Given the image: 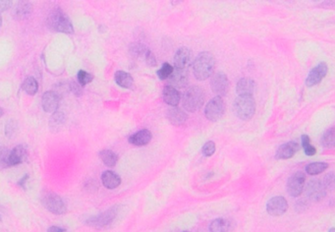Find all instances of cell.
I'll use <instances>...</instances> for the list:
<instances>
[{
	"label": "cell",
	"instance_id": "obj_1",
	"mask_svg": "<svg viewBox=\"0 0 335 232\" xmlns=\"http://www.w3.org/2000/svg\"><path fill=\"white\" fill-rule=\"evenodd\" d=\"M215 69V58L207 51L200 53L193 63V73L199 81H204L212 76Z\"/></svg>",
	"mask_w": 335,
	"mask_h": 232
},
{
	"label": "cell",
	"instance_id": "obj_2",
	"mask_svg": "<svg viewBox=\"0 0 335 232\" xmlns=\"http://www.w3.org/2000/svg\"><path fill=\"white\" fill-rule=\"evenodd\" d=\"M48 26L49 28L57 33H73L74 29L73 25L68 18V16L60 9L53 10L48 17Z\"/></svg>",
	"mask_w": 335,
	"mask_h": 232
},
{
	"label": "cell",
	"instance_id": "obj_3",
	"mask_svg": "<svg viewBox=\"0 0 335 232\" xmlns=\"http://www.w3.org/2000/svg\"><path fill=\"white\" fill-rule=\"evenodd\" d=\"M256 103L253 96H239L234 102V112L238 118L249 120L254 116Z\"/></svg>",
	"mask_w": 335,
	"mask_h": 232
},
{
	"label": "cell",
	"instance_id": "obj_4",
	"mask_svg": "<svg viewBox=\"0 0 335 232\" xmlns=\"http://www.w3.org/2000/svg\"><path fill=\"white\" fill-rule=\"evenodd\" d=\"M204 102L203 90L198 86L189 88L183 98V106L189 112H195L200 109Z\"/></svg>",
	"mask_w": 335,
	"mask_h": 232
},
{
	"label": "cell",
	"instance_id": "obj_5",
	"mask_svg": "<svg viewBox=\"0 0 335 232\" xmlns=\"http://www.w3.org/2000/svg\"><path fill=\"white\" fill-rule=\"evenodd\" d=\"M41 204L54 215H64L67 211V206L63 199L53 192H48L41 198Z\"/></svg>",
	"mask_w": 335,
	"mask_h": 232
},
{
	"label": "cell",
	"instance_id": "obj_6",
	"mask_svg": "<svg viewBox=\"0 0 335 232\" xmlns=\"http://www.w3.org/2000/svg\"><path fill=\"white\" fill-rule=\"evenodd\" d=\"M225 102L221 97H216L209 100L205 106V117L212 122L218 121L224 114Z\"/></svg>",
	"mask_w": 335,
	"mask_h": 232
},
{
	"label": "cell",
	"instance_id": "obj_7",
	"mask_svg": "<svg viewBox=\"0 0 335 232\" xmlns=\"http://www.w3.org/2000/svg\"><path fill=\"white\" fill-rule=\"evenodd\" d=\"M117 213H118V210H117L116 207L110 208V209H108L107 211L103 212L102 214H100L98 216L90 217L89 219H87L86 223L89 226L95 227L97 229L105 228V227H107L108 225H110L114 221V219L117 216Z\"/></svg>",
	"mask_w": 335,
	"mask_h": 232
},
{
	"label": "cell",
	"instance_id": "obj_8",
	"mask_svg": "<svg viewBox=\"0 0 335 232\" xmlns=\"http://www.w3.org/2000/svg\"><path fill=\"white\" fill-rule=\"evenodd\" d=\"M306 182V175L302 171H297L292 174L287 181L288 194L292 197H299L304 190Z\"/></svg>",
	"mask_w": 335,
	"mask_h": 232
},
{
	"label": "cell",
	"instance_id": "obj_9",
	"mask_svg": "<svg viewBox=\"0 0 335 232\" xmlns=\"http://www.w3.org/2000/svg\"><path fill=\"white\" fill-rule=\"evenodd\" d=\"M326 194L327 189L325 188L323 182H321L318 179L310 180L306 186V195L312 201H321L325 198Z\"/></svg>",
	"mask_w": 335,
	"mask_h": 232
},
{
	"label": "cell",
	"instance_id": "obj_10",
	"mask_svg": "<svg viewBox=\"0 0 335 232\" xmlns=\"http://www.w3.org/2000/svg\"><path fill=\"white\" fill-rule=\"evenodd\" d=\"M327 72H328L327 64L324 62L318 63L309 73L307 79H306V86L307 87H314V86L319 84L324 79V77L326 76Z\"/></svg>",
	"mask_w": 335,
	"mask_h": 232
},
{
	"label": "cell",
	"instance_id": "obj_11",
	"mask_svg": "<svg viewBox=\"0 0 335 232\" xmlns=\"http://www.w3.org/2000/svg\"><path fill=\"white\" fill-rule=\"evenodd\" d=\"M211 87L215 94L218 95V97H222L227 94L229 82L227 76L222 72H218L213 75L211 80Z\"/></svg>",
	"mask_w": 335,
	"mask_h": 232
},
{
	"label": "cell",
	"instance_id": "obj_12",
	"mask_svg": "<svg viewBox=\"0 0 335 232\" xmlns=\"http://www.w3.org/2000/svg\"><path fill=\"white\" fill-rule=\"evenodd\" d=\"M288 210V203L282 196H276L268 200L267 204V212L272 216H280Z\"/></svg>",
	"mask_w": 335,
	"mask_h": 232
},
{
	"label": "cell",
	"instance_id": "obj_13",
	"mask_svg": "<svg viewBox=\"0 0 335 232\" xmlns=\"http://www.w3.org/2000/svg\"><path fill=\"white\" fill-rule=\"evenodd\" d=\"M191 64H192V53L190 50L187 48L179 49L174 55L175 69L188 72Z\"/></svg>",
	"mask_w": 335,
	"mask_h": 232
},
{
	"label": "cell",
	"instance_id": "obj_14",
	"mask_svg": "<svg viewBox=\"0 0 335 232\" xmlns=\"http://www.w3.org/2000/svg\"><path fill=\"white\" fill-rule=\"evenodd\" d=\"M60 98L55 92H47L41 98V106L48 113H55L59 107Z\"/></svg>",
	"mask_w": 335,
	"mask_h": 232
},
{
	"label": "cell",
	"instance_id": "obj_15",
	"mask_svg": "<svg viewBox=\"0 0 335 232\" xmlns=\"http://www.w3.org/2000/svg\"><path fill=\"white\" fill-rule=\"evenodd\" d=\"M299 150L298 143L291 141L281 145L275 153V158L277 160H288L291 159L294 154Z\"/></svg>",
	"mask_w": 335,
	"mask_h": 232
},
{
	"label": "cell",
	"instance_id": "obj_16",
	"mask_svg": "<svg viewBox=\"0 0 335 232\" xmlns=\"http://www.w3.org/2000/svg\"><path fill=\"white\" fill-rule=\"evenodd\" d=\"M162 99L166 104L176 107L180 102L181 96H180V93L177 91V89L173 88L172 86L167 85L163 88Z\"/></svg>",
	"mask_w": 335,
	"mask_h": 232
},
{
	"label": "cell",
	"instance_id": "obj_17",
	"mask_svg": "<svg viewBox=\"0 0 335 232\" xmlns=\"http://www.w3.org/2000/svg\"><path fill=\"white\" fill-rule=\"evenodd\" d=\"M28 159L27 148L23 145H18L11 150L10 154V165L11 166L23 164Z\"/></svg>",
	"mask_w": 335,
	"mask_h": 232
},
{
	"label": "cell",
	"instance_id": "obj_18",
	"mask_svg": "<svg viewBox=\"0 0 335 232\" xmlns=\"http://www.w3.org/2000/svg\"><path fill=\"white\" fill-rule=\"evenodd\" d=\"M256 89V83L250 78H243L239 80L236 86V91L239 96H253Z\"/></svg>",
	"mask_w": 335,
	"mask_h": 232
},
{
	"label": "cell",
	"instance_id": "obj_19",
	"mask_svg": "<svg viewBox=\"0 0 335 232\" xmlns=\"http://www.w3.org/2000/svg\"><path fill=\"white\" fill-rule=\"evenodd\" d=\"M169 86L173 88H184L188 83V72L174 69L172 75L169 77Z\"/></svg>",
	"mask_w": 335,
	"mask_h": 232
},
{
	"label": "cell",
	"instance_id": "obj_20",
	"mask_svg": "<svg viewBox=\"0 0 335 232\" xmlns=\"http://www.w3.org/2000/svg\"><path fill=\"white\" fill-rule=\"evenodd\" d=\"M167 118L170 121L171 124L175 126H180L184 124L188 118L186 112L178 107H172L167 111Z\"/></svg>",
	"mask_w": 335,
	"mask_h": 232
},
{
	"label": "cell",
	"instance_id": "obj_21",
	"mask_svg": "<svg viewBox=\"0 0 335 232\" xmlns=\"http://www.w3.org/2000/svg\"><path fill=\"white\" fill-rule=\"evenodd\" d=\"M151 133L149 130L144 129L130 136L128 141L130 144L134 146L143 147V146L148 145L151 142Z\"/></svg>",
	"mask_w": 335,
	"mask_h": 232
},
{
	"label": "cell",
	"instance_id": "obj_22",
	"mask_svg": "<svg viewBox=\"0 0 335 232\" xmlns=\"http://www.w3.org/2000/svg\"><path fill=\"white\" fill-rule=\"evenodd\" d=\"M101 181L105 188L115 189L121 184V178L113 171L106 170L101 175Z\"/></svg>",
	"mask_w": 335,
	"mask_h": 232
},
{
	"label": "cell",
	"instance_id": "obj_23",
	"mask_svg": "<svg viewBox=\"0 0 335 232\" xmlns=\"http://www.w3.org/2000/svg\"><path fill=\"white\" fill-rule=\"evenodd\" d=\"M114 80L118 86L124 89L131 88L134 83L132 76L125 71H117L114 75Z\"/></svg>",
	"mask_w": 335,
	"mask_h": 232
},
{
	"label": "cell",
	"instance_id": "obj_24",
	"mask_svg": "<svg viewBox=\"0 0 335 232\" xmlns=\"http://www.w3.org/2000/svg\"><path fill=\"white\" fill-rule=\"evenodd\" d=\"M99 156H100V160L102 161V163L108 167L115 166L117 162H118V156L110 149H103V150L100 151Z\"/></svg>",
	"mask_w": 335,
	"mask_h": 232
},
{
	"label": "cell",
	"instance_id": "obj_25",
	"mask_svg": "<svg viewBox=\"0 0 335 232\" xmlns=\"http://www.w3.org/2000/svg\"><path fill=\"white\" fill-rule=\"evenodd\" d=\"M230 223L223 218H217L209 224V232H229Z\"/></svg>",
	"mask_w": 335,
	"mask_h": 232
},
{
	"label": "cell",
	"instance_id": "obj_26",
	"mask_svg": "<svg viewBox=\"0 0 335 232\" xmlns=\"http://www.w3.org/2000/svg\"><path fill=\"white\" fill-rule=\"evenodd\" d=\"M32 10H33L32 3L28 2V1H20L15 6L14 15L17 18L22 19V18H25L26 16L30 15L32 13Z\"/></svg>",
	"mask_w": 335,
	"mask_h": 232
},
{
	"label": "cell",
	"instance_id": "obj_27",
	"mask_svg": "<svg viewBox=\"0 0 335 232\" xmlns=\"http://www.w3.org/2000/svg\"><path fill=\"white\" fill-rule=\"evenodd\" d=\"M321 145L326 149L335 147V126L327 129L321 137Z\"/></svg>",
	"mask_w": 335,
	"mask_h": 232
},
{
	"label": "cell",
	"instance_id": "obj_28",
	"mask_svg": "<svg viewBox=\"0 0 335 232\" xmlns=\"http://www.w3.org/2000/svg\"><path fill=\"white\" fill-rule=\"evenodd\" d=\"M22 89L28 95L34 96L38 90L37 81L34 78V77H28V78H26L22 84Z\"/></svg>",
	"mask_w": 335,
	"mask_h": 232
},
{
	"label": "cell",
	"instance_id": "obj_29",
	"mask_svg": "<svg viewBox=\"0 0 335 232\" xmlns=\"http://www.w3.org/2000/svg\"><path fill=\"white\" fill-rule=\"evenodd\" d=\"M65 115L62 112H55L50 119V127L52 131L59 130L65 123Z\"/></svg>",
	"mask_w": 335,
	"mask_h": 232
},
{
	"label": "cell",
	"instance_id": "obj_30",
	"mask_svg": "<svg viewBox=\"0 0 335 232\" xmlns=\"http://www.w3.org/2000/svg\"><path fill=\"white\" fill-rule=\"evenodd\" d=\"M328 164L323 163V162H318V163H312L306 166V172L309 175H318L323 172L325 169L328 168Z\"/></svg>",
	"mask_w": 335,
	"mask_h": 232
},
{
	"label": "cell",
	"instance_id": "obj_31",
	"mask_svg": "<svg viewBox=\"0 0 335 232\" xmlns=\"http://www.w3.org/2000/svg\"><path fill=\"white\" fill-rule=\"evenodd\" d=\"M10 154L11 150L5 147H0V167H10Z\"/></svg>",
	"mask_w": 335,
	"mask_h": 232
},
{
	"label": "cell",
	"instance_id": "obj_32",
	"mask_svg": "<svg viewBox=\"0 0 335 232\" xmlns=\"http://www.w3.org/2000/svg\"><path fill=\"white\" fill-rule=\"evenodd\" d=\"M173 71H174V68L169 63H163L156 74L160 80H166V79H169V77L172 75Z\"/></svg>",
	"mask_w": 335,
	"mask_h": 232
},
{
	"label": "cell",
	"instance_id": "obj_33",
	"mask_svg": "<svg viewBox=\"0 0 335 232\" xmlns=\"http://www.w3.org/2000/svg\"><path fill=\"white\" fill-rule=\"evenodd\" d=\"M302 146L304 148L305 153L309 157L315 156L317 152V149L311 144V139L308 135H303L302 136Z\"/></svg>",
	"mask_w": 335,
	"mask_h": 232
},
{
	"label": "cell",
	"instance_id": "obj_34",
	"mask_svg": "<svg viewBox=\"0 0 335 232\" xmlns=\"http://www.w3.org/2000/svg\"><path fill=\"white\" fill-rule=\"evenodd\" d=\"M77 78H78V82L81 86H86L88 85L89 83H91L94 79V76L86 71H84V70H80L78 72V76H77Z\"/></svg>",
	"mask_w": 335,
	"mask_h": 232
},
{
	"label": "cell",
	"instance_id": "obj_35",
	"mask_svg": "<svg viewBox=\"0 0 335 232\" xmlns=\"http://www.w3.org/2000/svg\"><path fill=\"white\" fill-rule=\"evenodd\" d=\"M149 50L148 48H146L145 46L141 45V44H133L130 48V52L132 55H134L135 57H139V56H144L146 55L147 51Z\"/></svg>",
	"mask_w": 335,
	"mask_h": 232
},
{
	"label": "cell",
	"instance_id": "obj_36",
	"mask_svg": "<svg viewBox=\"0 0 335 232\" xmlns=\"http://www.w3.org/2000/svg\"><path fill=\"white\" fill-rule=\"evenodd\" d=\"M322 182L327 190L335 191V172H330L326 174Z\"/></svg>",
	"mask_w": 335,
	"mask_h": 232
},
{
	"label": "cell",
	"instance_id": "obj_37",
	"mask_svg": "<svg viewBox=\"0 0 335 232\" xmlns=\"http://www.w3.org/2000/svg\"><path fill=\"white\" fill-rule=\"evenodd\" d=\"M216 149H217L216 144L213 141H208V142H206L203 145L201 151L203 153V156H205V157H212L213 154L215 153Z\"/></svg>",
	"mask_w": 335,
	"mask_h": 232
},
{
	"label": "cell",
	"instance_id": "obj_38",
	"mask_svg": "<svg viewBox=\"0 0 335 232\" xmlns=\"http://www.w3.org/2000/svg\"><path fill=\"white\" fill-rule=\"evenodd\" d=\"M15 131H16V123H15V121L11 120L5 125V135L8 138H11L14 135Z\"/></svg>",
	"mask_w": 335,
	"mask_h": 232
},
{
	"label": "cell",
	"instance_id": "obj_39",
	"mask_svg": "<svg viewBox=\"0 0 335 232\" xmlns=\"http://www.w3.org/2000/svg\"><path fill=\"white\" fill-rule=\"evenodd\" d=\"M145 60H146V62H147V64L150 65V66H151V67H152V66H156V64H157L153 52L151 51L150 50L147 51V53H146V55H145Z\"/></svg>",
	"mask_w": 335,
	"mask_h": 232
},
{
	"label": "cell",
	"instance_id": "obj_40",
	"mask_svg": "<svg viewBox=\"0 0 335 232\" xmlns=\"http://www.w3.org/2000/svg\"><path fill=\"white\" fill-rule=\"evenodd\" d=\"M12 6V1L10 0H0V13L10 9Z\"/></svg>",
	"mask_w": 335,
	"mask_h": 232
},
{
	"label": "cell",
	"instance_id": "obj_41",
	"mask_svg": "<svg viewBox=\"0 0 335 232\" xmlns=\"http://www.w3.org/2000/svg\"><path fill=\"white\" fill-rule=\"evenodd\" d=\"M48 232H68L66 229L62 228V227H58V226H50L48 229Z\"/></svg>",
	"mask_w": 335,
	"mask_h": 232
},
{
	"label": "cell",
	"instance_id": "obj_42",
	"mask_svg": "<svg viewBox=\"0 0 335 232\" xmlns=\"http://www.w3.org/2000/svg\"><path fill=\"white\" fill-rule=\"evenodd\" d=\"M28 179H29V174L24 175V176L18 181V185L21 186V187H23V188H25V185H26V182H27Z\"/></svg>",
	"mask_w": 335,
	"mask_h": 232
},
{
	"label": "cell",
	"instance_id": "obj_43",
	"mask_svg": "<svg viewBox=\"0 0 335 232\" xmlns=\"http://www.w3.org/2000/svg\"><path fill=\"white\" fill-rule=\"evenodd\" d=\"M3 115V109L2 108H0V117Z\"/></svg>",
	"mask_w": 335,
	"mask_h": 232
},
{
	"label": "cell",
	"instance_id": "obj_44",
	"mask_svg": "<svg viewBox=\"0 0 335 232\" xmlns=\"http://www.w3.org/2000/svg\"><path fill=\"white\" fill-rule=\"evenodd\" d=\"M328 232H335V228L334 227H332V228H330L329 230H328Z\"/></svg>",
	"mask_w": 335,
	"mask_h": 232
},
{
	"label": "cell",
	"instance_id": "obj_45",
	"mask_svg": "<svg viewBox=\"0 0 335 232\" xmlns=\"http://www.w3.org/2000/svg\"><path fill=\"white\" fill-rule=\"evenodd\" d=\"M1 25H2V18L1 16H0V27H1Z\"/></svg>",
	"mask_w": 335,
	"mask_h": 232
},
{
	"label": "cell",
	"instance_id": "obj_46",
	"mask_svg": "<svg viewBox=\"0 0 335 232\" xmlns=\"http://www.w3.org/2000/svg\"><path fill=\"white\" fill-rule=\"evenodd\" d=\"M2 221V219H1V216H0V222H1Z\"/></svg>",
	"mask_w": 335,
	"mask_h": 232
},
{
	"label": "cell",
	"instance_id": "obj_47",
	"mask_svg": "<svg viewBox=\"0 0 335 232\" xmlns=\"http://www.w3.org/2000/svg\"><path fill=\"white\" fill-rule=\"evenodd\" d=\"M184 232H189V231H184Z\"/></svg>",
	"mask_w": 335,
	"mask_h": 232
}]
</instances>
